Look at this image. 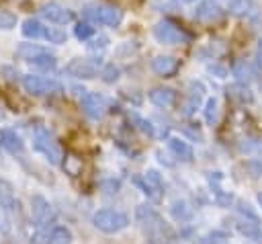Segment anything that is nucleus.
<instances>
[{"label":"nucleus","instance_id":"nucleus-19","mask_svg":"<svg viewBox=\"0 0 262 244\" xmlns=\"http://www.w3.org/2000/svg\"><path fill=\"white\" fill-rule=\"evenodd\" d=\"M47 244H72V232L66 226H55L47 236Z\"/></svg>","mask_w":262,"mask_h":244},{"label":"nucleus","instance_id":"nucleus-29","mask_svg":"<svg viewBox=\"0 0 262 244\" xmlns=\"http://www.w3.org/2000/svg\"><path fill=\"white\" fill-rule=\"evenodd\" d=\"M117 78H119V68H115L113 64H108V66L102 68V80L104 82H115Z\"/></svg>","mask_w":262,"mask_h":244},{"label":"nucleus","instance_id":"nucleus-33","mask_svg":"<svg viewBox=\"0 0 262 244\" xmlns=\"http://www.w3.org/2000/svg\"><path fill=\"white\" fill-rule=\"evenodd\" d=\"M258 201H260V205H262V193H260V195H258Z\"/></svg>","mask_w":262,"mask_h":244},{"label":"nucleus","instance_id":"nucleus-16","mask_svg":"<svg viewBox=\"0 0 262 244\" xmlns=\"http://www.w3.org/2000/svg\"><path fill=\"white\" fill-rule=\"evenodd\" d=\"M149 100H151L156 107L170 109V107H174V103H176V92H174L172 88L160 86V88H154V90L149 92Z\"/></svg>","mask_w":262,"mask_h":244},{"label":"nucleus","instance_id":"nucleus-13","mask_svg":"<svg viewBox=\"0 0 262 244\" xmlns=\"http://www.w3.org/2000/svg\"><path fill=\"white\" fill-rule=\"evenodd\" d=\"M194 18L201 23H217L223 18V8L215 0H203L194 10Z\"/></svg>","mask_w":262,"mask_h":244},{"label":"nucleus","instance_id":"nucleus-21","mask_svg":"<svg viewBox=\"0 0 262 244\" xmlns=\"http://www.w3.org/2000/svg\"><path fill=\"white\" fill-rule=\"evenodd\" d=\"M41 51H45V47L37 45V43H20L16 47V57L25 59V62H31L35 55H39Z\"/></svg>","mask_w":262,"mask_h":244},{"label":"nucleus","instance_id":"nucleus-12","mask_svg":"<svg viewBox=\"0 0 262 244\" xmlns=\"http://www.w3.org/2000/svg\"><path fill=\"white\" fill-rule=\"evenodd\" d=\"M66 72L74 78H96L98 74V66L92 62V59H82V57H76L72 59L68 66H66Z\"/></svg>","mask_w":262,"mask_h":244},{"label":"nucleus","instance_id":"nucleus-31","mask_svg":"<svg viewBox=\"0 0 262 244\" xmlns=\"http://www.w3.org/2000/svg\"><path fill=\"white\" fill-rule=\"evenodd\" d=\"M104 45H106V37H98V39H94V41H92V45H90V47H92V49H98V47L102 49Z\"/></svg>","mask_w":262,"mask_h":244},{"label":"nucleus","instance_id":"nucleus-2","mask_svg":"<svg viewBox=\"0 0 262 244\" xmlns=\"http://www.w3.org/2000/svg\"><path fill=\"white\" fill-rule=\"evenodd\" d=\"M92 223L96 230H100L104 234H117L129 226V217L115 209H98L92 215Z\"/></svg>","mask_w":262,"mask_h":244},{"label":"nucleus","instance_id":"nucleus-8","mask_svg":"<svg viewBox=\"0 0 262 244\" xmlns=\"http://www.w3.org/2000/svg\"><path fill=\"white\" fill-rule=\"evenodd\" d=\"M135 185L143 191V195L151 201V203H160L164 197V180L156 170H147L143 174V178H137Z\"/></svg>","mask_w":262,"mask_h":244},{"label":"nucleus","instance_id":"nucleus-34","mask_svg":"<svg viewBox=\"0 0 262 244\" xmlns=\"http://www.w3.org/2000/svg\"><path fill=\"white\" fill-rule=\"evenodd\" d=\"M2 117H4V113H2V111H0V121H2Z\"/></svg>","mask_w":262,"mask_h":244},{"label":"nucleus","instance_id":"nucleus-25","mask_svg":"<svg viewBox=\"0 0 262 244\" xmlns=\"http://www.w3.org/2000/svg\"><path fill=\"white\" fill-rule=\"evenodd\" d=\"M172 213H174L176 219H188L190 213H192V209H190L184 201H176V203L172 205Z\"/></svg>","mask_w":262,"mask_h":244},{"label":"nucleus","instance_id":"nucleus-7","mask_svg":"<svg viewBox=\"0 0 262 244\" xmlns=\"http://www.w3.org/2000/svg\"><path fill=\"white\" fill-rule=\"evenodd\" d=\"M35 148H37L51 164H61V158H63L61 146H59L45 129H39V131L35 133Z\"/></svg>","mask_w":262,"mask_h":244},{"label":"nucleus","instance_id":"nucleus-18","mask_svg":"<svg viewBox=\"0 0 262 244\" xmlns=\"http://www.w3.org/2000/svg\"><path fill=\"white\" fill-rule=\"evenodd\" d=\"M168 148L172 150V154L178 158V160H182V162H190L192 160V148L186 144V141H182V139H176V137H170L168 139Z\"/></svg>","mask_w":262,"mask_h":244},{"label":"nucleus","instance_id":"nucleus-9","mask_svg":"<svg viewBox=\"0 0 262 244\" xmlns=\"http://www.w3.org/2000/svg\"><path fill=\"white\" fill-rule=\"evenodd\" d=\"M31 215H33V221H35V226L39 230H45V226H49L53 221V217H55L51 203L41 195H33L31 197Z\"/></svg>","mask_w":262,"mask_h":244},{"label":"nucleus","instance_id":"nucleus-10","mask_svg":"<svg viewBox=\"0 0 262 244\" xmlns=\"http://www.w3.org/2000/svg\"><path fill=\"white\" fill-rule=\"evenodd\" d=\"M41 16L47 18L49 23H55V25H70L74 21V12L68 10L66 6L57 4V2H49V4H43L41 6Z\"/></svg>","mask_w":262,"mask_h":244},{"label":"nucleus","instance_id":"nucleus-15","mask_svg":"<svg viewBox=\"0 0 262 244\" xmlns=\"http://www.w3.org/2000/svg\"><path fill=\"white\" fill-rule=\"evenodd\" d=\"M0 146L10 154H23L25 144L12 129H0Z\"/></svg>","mask_w":262,"mask_h":244},{"label":"nucleus","instance_id":"nucleus-11","mask_svg":"<svg viewBox=\"0 0 262 244\" xmlns=\"http://www.w3.org/2000/svg\"><path fill=\"white\" fill-rule=\"evenodd\" d=\"M80 103H82L84 113L88 117H92V119H100L106 113V98L102 94H98V92H86V94H82V100Z\"/></svg>","mask_w":262,"mask_h":244},{"label":"nucleus","instance_id":"nucleus-28","mask_svg":"<svg viewBox=\"0 0 262 244\" xmlns=\"http://www.w3.org/2000/svg\"><path fill=\"white\" fill-rule=\"evenodd\" d=\"M14 25H16V16H14L12 12L0 10V29L10 31V29H14Z\"/></svg>","mask_w":262,"mask_h":244},{"label":"nucleus","instance_id":"nucleus-3","mask_svg":"<svg viewBox=\"0 0 262 244\" xmlns=\"http://www.w3.org/2000/svg\"><path fill=\"white\" fill-rule=\"evenodd\" d=\"M84 16L92 23L106 25V27H117L123 21V12L111 4H88L84 8Z\"/></svg>","mask_w":262,"mask_h":244},{"label":"nucleus","instance_id":"nucleus-26","mask_svg":"<svg viewBox=\"0 0 262 244\" xmlns=\"http://www.w3.org/2000/svg\"><path fill=\"white\" fill-rule=\"evenodd\" d=\"M92 33H94V29H92L88 23H78V25L74 27V35H76L78 39H82V41L90 39V37H92Z\"/></svg>","mask_w":262,"mask_h":244},{"label":"nucleus","instance_id":"nucleus-6","mask_svg":"<svg viewBox=\"0 0 262 244\" xmlns=\"http://www.w3.org/2000/svg\"><path fill=\"white\" fill-rule=\"evenodd\" d=\"M23 86L29 94L35 96H43V94H53L61 90V84L53 78H45V76H35V74H27L23 76Z\"/></svg>","mask_w":262,"mask_h":244},{"label":"nucleus","instance_id":"nucleus-23","mask_svg":"<svg viewBox=\"0 0 262 244\" xmlns=\"http://www.w3.org/2000/svg\"><path fill=\"white\" fill-rule=\"evenodd\" d=\"M61 166H63L66 174H70V176L82 174V158H78L76 154H68L66 160H61Z\"/></svg>","mask_w":262,"mask_h":244},{"label":"nucleus","instance_id":"nucleus-1","mask_svg":"<svg viewBox=\"0 0 262 244\" xmlns=\"http://www.w3.org/2000/svg\"><path fill=\"white\" fill-rule=\"evenodd\" d=\"M135 219L139 223V228L143 230V234L149 238L151 244H166L174 234L172 228L164 221V217L149 205H139L135 209Z\"/></svg>","mask_w":262,"mask_h":244},{"label":"nucleus","instance_id":"nucleus-17","mask_svg":"<svg viewBox=\"0 0 262 244\" xmlns=\"http://www.w3.org/2000/svg\"><path fill=\"white\" fill-rule=\"evenodd\" d=\"M227 8H229L235 16H244V18H254V16H258V8L254 6L252 0H227Z\"/></svg>","mask_w":262,"mask_h":244},{"label":"nucleus","instance_id":"nucleus-14","mask_svg":"<svg viewBox=\"0 0 262 244\" xmlns=\"http://www.w3.org/2000/svg\"><path fill=\"white\" fill-rule=\"evenodd\" d=\"M151 70L158 76H172L178 70V59L172 55H158L151 59Z\"/></svg>","mask_w":262,"mask_h":244},{"label":"nucleus","instance_id":"nucleus-4","mask_svg":"<svg viewBox=\"0 0 262 244\" xmlns=\"http://www.w3.org/2000/svg\"><path fill=\"white\" fill-rule=\"evenodd\" d=\"M23 35L29 39H47L49 43H63L66 41V33L53 27H47L35 18H27L23 23Z\"/></svg>","mask_w":262,"mask_h":244},{"label":"nucleus","instance_id":"nucleus-32","mask_svg":"<svg viewBox=\"0 0 262 244\" xmlns=\"http://www.w3.org/2000/svg\"><path fill=\"white\" fill-rule=\"evenodd\" d=\"M256 64L262 68V39L258 41V47H256Z\"/></svg>","mask_w":262,"mask_h":244},{"label":"nucleus","instance_id":"nucleus-22","mask_svg":"<svg viewBox=\"0 0 262 244\" xmlns=\"http://www.w3.org/2000/svg\"><path fill=\"white\" fill-rule=\"evenodd\" d=\"M29 64L35 66V68H39V70H53V68H55V55L45 49V51H41L39 55H35Z\"/></svg>","mask_w":262,"mask_h":244},{"label":"nucleus","instance_id":"nucleus-27","mask_svg":"<svg viewBox=\"0 0 262 244\" xmlns=\"http://www.w3.org/2000/svg\"><path fill=\"white\" fill-rule=\"evenodd\" d=\"M215 119H217V100L209 98L205 103V121L207 123H215Z\"/></svg>","mask_w":262,"mask_h":244},{"label":"nucleus","instance_id":"nucleus-24","mask_svg":"<svg viewBox=\"0 0 262 244\" xmlns=\"http://www.w3.org/2000/svg\"><path fill=\"white\" fill-rule=\"evenodd\" d=\"M18 205V201H14V195H12V189L8 182H0V207L4 209H10Z\"/></svg>","mask_w":262,"mask_h":244},{"label":"nucleus","instance_id":"nucleus-30","mask_svg":"<svg viewBox=\"0 0 262 244\" xmlns=\"http://www.w3.org/2000/svg\"><path fill=\"white\" fill-rule=\"evenodd\" d=\"M131 119L139 125V129H141V131H145L147 135H154V127H151V123H149V121H145V119H141V117H137V115H133Z\"/></svg>","mask_w":262,"mask_h":244},{"label":"nucleus","instance_id":"nucleus-20","mask_svg":"<svg viewBox=\"0 0 262 244\" xmlns=\"http://www.w3.org/2000/svg\"><path fill=\"white\" fill-rule=\"evenodd\" d=\"M233 76H235L239 82H248V80H252V78L256 76V72H254V68H252L250 62L239 59V62L233 64Z\"/></svg>","mask_w":262,"mask_h":244},{"label":"nucleus","instance_id":"nucleus-35","mask_svg":"<svg viewBox=\"0 0 262 244\" xmlns=\"http://www.w3.org/2000/svg\"><path fill=\"white\" fill-rule=\"evenodd\" d=\"M184 2H194V0H184Z\"/></svg>","mask_w":262,"mask_h":244},{"label":"nucleus","instance_id":"nucleus-5","mask_svg":"<svg viewBox=\"0 0 262 244\" xmlns=\"http://www.w3.org/2000/svg\"><path fill=\"white\" fill-rule=\"evenodd\" d=\"M154 37L164 45H178V43H188L190 41V35L172 21H160L154 27Z\"/></svg>","mask_w":262,"mask_h":244}]
</instances>
